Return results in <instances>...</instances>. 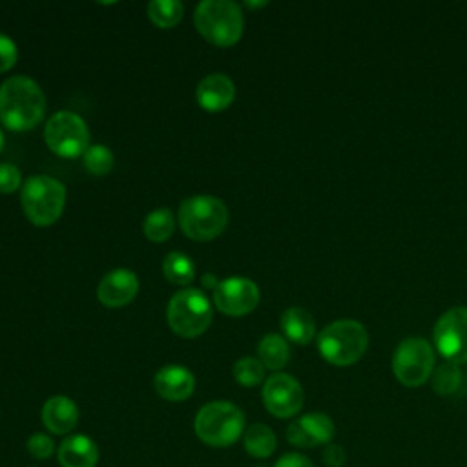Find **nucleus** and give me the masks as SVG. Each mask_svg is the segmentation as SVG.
Returning <instances> with one entry per match:
<instances>
[{
  "mask_svg": "<svg viewBox=\"0 0 467 467\" xmlns=\"http://www.w3.org/2000/svg\"><path fill=\"white\" fill-rule=\"evenodd\" d=\"M46 115V95L26 77L13 75L0 84V120L11 131H29Z\"/></svg>",
  "mask_w": 467,
  "mask_h": 467,
  "instance_id": "obj_1",
  "label": "nucleus"
},
{
  "mask_svg": "<svg viewBox=\"0 0 467 467\" xmlns=\"http://www.w3.org/2000/svg\"><path fill=\"white\" fill-rule=\"evenodd\" d=\"M193 24L206 42L232 47L243 36L244 16L241 5L232 0H202L193 11Z\"/></svg>",
  "mask_w": 467,
  "mask_h": 467,
  "instance_id": "obj_2",
  "label": "nucleus"
},
{
  "mask_svg": "<svg viewBox=\"0 0 467 467\" xmlns=\"http://www.w3.org/2000/svg\"><path fill=\"white\" fill-rule=\"evenodd\" d=\"M193 431L197 438L210 447H230L244 434V414L232 401H210L195 414Z\"/></svg>",
  "mask_w": 467,
  "mask_h": 467,
  "instance_id": "obj_3",
  "label": "nucleus"
},
{
  "mask_svg": "<svg viewBox=\"0 0 467 467\" xmlns=\"http://www.w3.org/2000/svg\"><path fill=\"white\" fill-rule=\"evenodd\" d=\"M368 347L367 328L356 319H336L317 334L321 358L336 367L354 365Z\"/></svg>",
  "mask_w": 467,
  "mask_h": 467,
  "instance_id": "obj_4",
  "label": "nucleus"
},
{
  "mask_svg": "<svg viewBox=\"0 0 467 467\" xmlns=\"http://www.w3.org/2000/svg\"><path fill=\"white\" fill-rule=\"evenodd\" d=\"M228 208L223 199L213 195H193L181 202L179 224L186 237L193 241H212L228 224Z\"/></svg>",
  "mask_w": 467,
  "mask_h": 467,
  "instance_id": "obj_5",
  "label": "nucleus"
},
{
  "mask_svg": "<svg viewBox=\"0 0 467 467\" xmlns=\"http://www.w3.org/2000/svg\"><path fill=\"white\" fill-rule=\"evenodd\" d=\"M20 202L35 226H49L60 219L66 206L64 184L49 175H31L22 184Z\"/></svg>",
  "mask_w": 467,
  "mask_h": 467,
  "instance_id": "obj_6",
  "label": "nucleus"
},
{
  "mask_svg": "<svg viewBox=\"0 0 467 467\" xmlns=\"http://www.w3.org/2000/svg\"><path fill=\"white\" fill-rule=\"evenodd\" d=\"M212 316L210 299L197 288L175 292L166 306L170 328L184 339H193L204 334L212 323Z\"/></svg>",
  "mask_w": 467,
  "mask_h": 467,
  "instance_id": "obj_7",
  "label": "nucleus"
},
{
  "mask_svg": "<svg viewBox=\"0 0 467 467\" xmlns=\"http://www.w3.org/2000/svg\"><path fill=\"white\" fill-rule=\"evenodd\" d=\"M436 367V354L432 345L418 336L400 341L392 354V372L405 387H420L431 379Z\"/></svg>",
  "mask_w": 467,
  "mask_h": 467,
  "instance_id": "obj_8",
  "label": "nucleus"
},
{
  "mask_svg": "<svg viewBox=\"0 0 467 467\" xmlns=\"http://www.w3.org/2000/svg\"><path fill=\"white\" fill-rule=\"evenodd\" d=\"M47 148L62 159H77L89 148V130L84 119L73 111L53 113L44 128Z\"/></svg>",
  "mask_w": 467,
  "mask_h": 467,
  "instance_id": "obj_9",
  "label": "nucleus"
},
{
  "mask_svg": "<svg viewBox=\"0 0 467 467\" xmlns=\"http://www.w3.org/2000/svg\"><path fill=\"white\" fill-rule=\"evenodd\" d=\"M434 347L449 363H467V306L445 310L432 330Z\"/></svg>",
  "mask_w": 467,
  "mask_h": 467,
  "instance_id": "obj_10",
  "label": "nucleus"
},
{
  "mask_svg": "<svg viewBox=\"0 0 467 467\" xmlns=\"http://www.w3.org/2000/svg\"><path fill=\"white\" fill-rule=\"evenodd\" d=\"M261 396L265 409L279 420L296 416L305 403V390L301 383L285 372H275L265 379Z\"/></svg>",
  "mask_w": 467,
  "mask_h": 467,
  "instance_id": "obj_11",
  "label": "nucleus"
},
{
  "mask_svg": "<svg viewBox=\"0 0 467 467\" xmlns=\"http://www.w3.org/2000/svg\"><path fill=\"white\" fill-rule=\"evenodd\" d=\"M259 286L241 275H232L213 288V305L226 316H246L259 305Z\"/></svg>",
  "mask_w": 467,
  "mask_h": 467,
  "instance_id": "obj_12",
  "label": "nucleus"
},
{
  "mask_svg": "<svg viewBox=\"0 0 467 467\" xmlns=\"http://www.w3.org/2000/svg\"><path fill=\"white\" fill-rule=\"evenodd\" d=\"M336 434L332 418L325 412H306L294 420L286 429V440L294 447L312 449L328 445Z\"/></svg>",
  "mask_w": 467,
  "mask_h": 467,
  "instance_id": "obj_13",
  "label": "nucleus"
},
{
  "mask_svg": "<svg viewBox=\"0 0 467 467\" xmlns=\"http://www.w3.org/2000/svg\"><path fill=\"white\" fill-rule=\"evenodd\" d=\"M139 292V279L128 268H115L108 272L97 288L99 301L108 308L126 306Z\"/></svg>",
  "mask_w": 467,
  "mask_h": 467,
  "instance_id": "obj_14",
  "label": "nucleus"
},
{
  "mask_svg": "<svg viewBox=\"0 0 467 467\" xmlns=\"http://www.w3.org/2000/svg\"><path fill=\"white\" fill-rule=\"evenodd\" d=\"M234 97H235V86L232 78L226 77L224 73L206 75L197 84V89H195L197 104L210 113L226 109L234 102Z\"/></svg>",
  "mask_w": 467,
  "mask_h": 467,
  "instance_id": "obj_15",
  "label": "nucleus"
},
{
  "mask_svg": "<svg viewBox=\"0 0 467 467\" xmlns=\"http://www.w3.org/2000/svg\"><path fill=\"white\" fill-rule=\"evenodd\" d=\"M153 387L162 400L184 401L193 394L195 378L182 365H164L153 378Z\"/></svg>",
  "mask_w": 467,
  "mask_h": 467,
  "instance_id": "obj_16",
  "label": "nucleus"
},
{
  "mask_svg": "<svg viewBox=\"0 0 467 467\" xmlns=\"http://www.w3.org/2000/svg\"><path fill=\"white\" fill-rule=\"evenodd\" d=\"M42 423L53 434H67L78 423V407L67 396H51L42 407Z\"/></svg>",
  "mask_w": 467,
  "mask_h": 467,
  "instance_id": "obj_17",
  "label": "nucleus"
},
{
  "mask_svg": "<svg viewBox=\"0 0 467 467\" xmlns=\"http://www.w3.org/2000/svg\"><path fill=\"white\" fill-rule=\"evenodd\" d=\"M57 458L62 467H97L99 447L86 434H71L58 445Z\"/></svg>",
  "mask_w": 467,
  "mask_h": 467,
  "instance_id": "obj_18",
  "label": "nucleus"
},
{
  "mask_svg": "<svg viewBox=\"0 0 467 467\" xmlns=\"http://www.w3.org/2000/svg\"><path fill=\"white\" fill-rule=\"evenodd\" d=\"M281 330L290 341L306 345L316 336V321L305 308L290 306L281 314Z\"/></svg>",
  "mask_w": 467,
  "mask_h": 467,
  "instance_id": "obj_19",
  "label": "nucleus"
},
{
  "mask_svg": "<svg viewBox=\"0 0 467 467\" xmlns=\"http://www.w3.org/2000/svg\"><path fill=\"white\" fill-rule=\"evenodd\" d=\"M243 445L250 456L265 460L274 454V451L277 447V438H275V432L268 425L254 423L244 431Z\"/></svg>",
  "mask_w": 467,
  "mask_h": 467,
  "instance_id": "obj_20",
  "label": "nucleus"
},
{
  "mask_svg": "<svg viewBox=\"0 0 467 467\" xmlns=\"http://www.w3.org/2000/svg\"><path fill=\"white\" fill-rule=\"evenodd\" d=\"M257 359L270 370L283 368L290 359V347L279 334H266L257 345Z\"/></svg>",
  "mask_w": 467,
  "mask_h": 467,
  "instance_id": "obj_21",
  "label": "nucleus"
},
{
  "mask_svg": "<svg viewBox=\"0 0 467 467\" xmlns=\"http://www.w3.org/2000/svg\"><path fill=\"white\" fill-rule=\"evenodd\" d=\"M184 16V5L179 0H151L148 4V18L161 29L175 27Z\"/></svg>",
  "mask_w": 467,
  "mask_h": 467,
  "instance_id": "obj_22",
  "label": "nucleus"
},
{
  "mask_svg": "<svg viewBox=\"0 0 467 467\" xmlns=\"http://www.w3.org/2000/svg\"><path fill=\"white\" fill-rule=\"evenodd\" d=\"M164 277L179 286H186L195 279V266L182 252H170L162 263Z\"/></svg>",
  "mask_w": 467,
  "mask_h": 467,
  "instance_id": "obj_23",
  "label": "nucleus"
},
{
  "mask_svg": "<svg viewBox=\"0 0 467 467\" xmlns=\"http://www.w3.org/2000/svg\"><path fill=\"white\" fill-rule=\"evenodd\" d=\"M142 230H144V235L153 243L168 241L175 230V217H173L171 210L159 208V210L150 212L144 219Z\"/></svg>",
  "mask_w": 467,
  "mask_h": 467,
  "instance_id": "obj_24",
  "label": "nucleus"
},
{
  "mask_svg": "<svg viewBox=\"0 0 467 467\" xmlns=\"http://www.w3.org/2000/svg\"><path fill=\"white\" fill-rule=\"evenodd\" d=\"M431 381H432V390L436 394H440V396L454 394L462 385V370L456 363L445 361V363L434 367Z\"/></svg>",
  "mask_w": 467,
  "mask_h": 467,
  "instance_id": "obj_25",
  "label": "nucleus"
},
{
  "mask_svg": "<svg viewBox=\"0 0 467 467\" xmlns=\"http://www.w3.org/2000/svg\"><path fill=\"white\" fill-rule=\"evenodd\" d=\"M82 164H84L86 171H89L91 175L102 177V175L109 173L113 168V153L104 144H93L84 151Z\"/></svg>",
  "mask_w": 467,
  "mask_h": 467,
  "instance_id": "obj_26",
  "label": "nucleus"
},
{
  "mask_svg": "<svg viewBox=\"0 0 467 467\" xmlns=\"http://www.w3.org/2000/svg\"><path fill=\"white\" fill-rule=\"evenodd\" d=\"M266 367L257 358H241L234 363V378L243 387H255L265 379Z\"/></svg>",
  "mask_w": 467,
  "mask_h": 467,
  "instance_id": "obj_27",
  "label": "nucleus"
},
{
  "mask_svg": "<svg viewBox=\"0 0 467 467\" xmlns=\"http://www.w3.org/2000/svg\"><path fill=\"white\" fill-rule=\"evenodd\" d=\"M27 452L35 458V460H47L53 451H55V443L51 440V436L44 434V432H35L27 438Z\"/></svg>",
  "mask_w": 467,
  "mask_h": 467,
  "instance_id": "obj_28",
  "label": "nucleus"
},
{
  "mask_svg": "<svg viewBox=\"0 0 467 467\" xmlns=\"http://www.w3.org/2000/svg\"><path fill=\"white\" fill-rule=\"evenodd\" d=\"M22 184L20 170L11 162H0V193H13Z\"/></svg>",
  "mask_w": 467,
  "mask_h": 467,
  "instance_id": "obj_29",
  "label": "nucleus"
},
{
  "mask_svg": "<svg viewBox=\"0 0 467 467\" xmlns=\"http://www.w3.org/2000/svg\"><path fill=\"white\" fill-rule=\"evenodd\" d=\"M16 58H18L16 44L7 35L0 33V73L9 71L16 64Z\"/></svg>",
  "mask_w": 467,
  "mask_h": 467,
  "instance_id": "obj_30",
  "label": "nucleus"
},
{
  "mask_svg": "<svg viewBox=\"0 0 467 467\" xmlns=\"http://www.w3.org/2000/svg\"><path fill=\"white\" fill-rule=\"evenodd\" d=\"M345 460H347V452H345V449L341 445L332 443V441L328 445H325V449H323V463L327 467H341V465H345Z\"/></svg>",
  "mask_w": 467,
  "mask_h": 467,
  "instance_id": "obj_31",
  "label": "nucleus"
},
{
  "mask_svg": "<svg viewBox=\"0 0 467 467\" xmlns=\"http://www.w3.org/2000/svg\"><path fill=\"white\" fill-rule=\"evenodd\" d=\"M272 467H314V463L301 452H286Z\"/></svg>",
  "mask_w": 467,
  "mask_h": 467,
  "instance_id": "obj_32",
  "label": "nucleus"
},
{
  "mask_svg": "<svg viewBox=\"0 0 467 467\" xmlns=\"http://www.w3.org/2000/svg\"><path fill=\"white\" fill-rule=\"evenodd\" d=\"M246 5L248 7H263V5H266V2H255V4L254 2H246Z\"/></svg>",
  "mask_w": 467,
  "mask_h": 467,
  "instance_id": "obj_33",
  "label": "nucleus"
},
{
  "mask_svg": "<svg viewBox=\"0 0 467 467\" xmlns=\"http://www.w3.org/2000/svg\"><path fill=\"white\" fill-rule=\"evenodd\" d=\"M2 150H4V133L0 130V153H2Z\"/></svg>",
  "mask_w": 467,
  "mask_h": 467,
  "instance_id": "obj_34",
  "label": "nucleus"
}]
</instances>
